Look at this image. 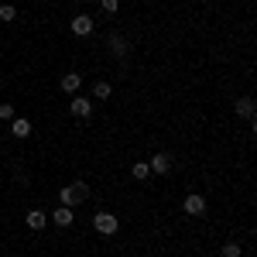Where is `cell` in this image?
Instances as JSON below:
<instances>
[{
	"instance_id": "1",
	"label": "cell",
	"mask_w": 257,
	"mask_h": 257,
	"mask_svg": "<svg viewBox=\"0 0 257 257\" xmlns=\"http://www.w3.org/2000/svg\"><path fill=\"white\" fill-rule=\"evenodd\" d=\"M62 206H69V209H76V206H82L86 199H89V185L86 182H72V185H62Z\"/></svg>"
},
{
	"instance_id": "2",
	"label": "cell",
	"mask_w": 257,
	"mask_h": 257,
	"mask_svg": "<svg viewBox=\"0 0 257 257\" xmlns=\"http://www.w3.org/2000/svg\"><path fill=\"white\" fill-rule=\"evenodd\" d=\"M106 48H110V55L117 62H127V55H131V41L123 38L120 31H110V35H106Z\"/></svg>"
},
{
	"instance_id": "3",
	"label": "cell",
	"mask_w": 257,
	"mask_h": 257,
	"mask_svg": "<svg viewBox=\"0 0 257 257\" xmlns=\"http://www.w3.org/2000/svg\"><path fill=\"white\" fill-rule=\"evenodd\" d=\"M93 230L103 233V237H113L120 230V219L113 216V213H93Z\"/></svg>"
},
{
	"instance_id": "4",
	"label": "cell",
	"mask_w": 257,
	"mask_h": 257,
	"mask_svg": "<svg viewBox=\"0 0 257 257\" xmlns=\"http://www.w3.org/2000/svg\"><path fill=\"white\" fill-rule=\"evenodd\" d=\"M182 213H185V216H192V219L206 216V196H199V192L185 196V199H182Z\"/></svg>"
},
{
	"instance_id": "5",
	"label": "cell",
	"mask_w": 257,
	"mask_h": 257,
	"mask_svg": "<svg viewBox=\"0 0 257 257\" xmlns=\"http://www.w3.org/2000/svg\"><path fill=\"white\" fill-rule=\"evenodd\" d=\"M148 168H151L155 175H172V168H175V158H172L168 151H158L155 158L148 161Z\"/></svg>"
},
{
	"instance_id": "6",
	"label": "cell",
	"mask_w": 257,
	"mask_h": 257,
	"mask_svg": "<svg viewBox=\"0 0 257 257\" xmlns=\"http://www.w3.org/2000/svg\"><path fill=\"white\" fill-rule=\"evenodd\" d=\"M93 31H96V21L89 18V14H76V18H72V35H76V38H89Z\"/></svg>"
},
{
	"instance_id": "7",
	"label": "cell",
	"mask_w": 257,
	"mask_h": 257,
	"mask_svg": "<svg viewBox=\"0 0 257 257\" xmlns=\"http://www.w3.org/2000/svg\"><path fill=\"white\" fill-rule=\"evenodd\" d=\"M69 113L72 117H93V99L89 96H72V103H69Z\"/></svg>"
},
{
	"instance_id": "8",
	"label": "cell",
	"mask_w": 257,
	"mask_h": 257,
	"mask_svg": "<svg viewBox=\"0 0 257 257\" xmlns=\"http://www.w3.org/2000/svg\"><path fill=\"white\" fill-rule=\"evenodd\" d=\"M11 134H14L18 141L31 138V120H28V117H14V120H11Z\"/></svg>"
},
{
	"instance_id": "9",
	"label": "cell",
	"mask_w": 257,
	"mask_h": 257,
	"mask_svg": "<svg viewBox=\"0 0 257 257\" xmlns=\"http://www.w3.org/2000/svg\"><path fill=\"white\" fill-rule=\"evenodd\" d=\"M59 86H62V93H79L82 76H79V72H65V76L59 79Z\"/></svg>"
},
{
	"instance_id": "10",
	"label": "cell",
	"mask_w": 257,
	"mask_h": 257,
	"mask_svg": "<svg viewBox=\"0 0 257 257\" xmlns=\"http://www.w3.org/2000/svg\"><path fill=\"white\" fill-rule=\"evenodd\" d=\"M72 219H76V213H72L69 206H59V209L52 213V223H55V226H62V230H65V226H72Z\"/></svg>"
},
{
	"instance_id": "11",
	"label": "cell",
	"mask_w": 257,
	"mask_h": 257,
	"mask_svg": "<svg viewBox=\"0 0 257 257\" xmlns=\"http://www.w3.org/2000/svg\"><path fill=\"white\" fill-rule=\"evenodd\" d=\"M24 223H28L31 230H45V223H48V213H45V209H28Z\"/></svg>"
},
{
	"instance_id": "12",
	"label": "cell",
	"mask_w": 257,
	"mask_h": 257,
	"mask_svg": "<svg viewBox=\"0 0 257 257\" xmlns=\"http://www.w3.org/2000/svg\"><path fill=\"white\" fill-rule=\"evenodd\" d=\"M254 113H257L254 96H240V99H237V117H243V120H254Z\"/></svg>"
},
{
	"instance_id": "13",
	"label": "cell",
	"mask_w": 257,
	"mask_h": 257,
	"mask_svg": "<svg viewBox=\"0 0 257 257\" xmlns=\"http://www.w3.org/2000/svg\"><path fill=\"white\" fill-rule=\"evenodd\" d=\"M110 93H113V86H110L106 79H96V82H93V96H96V99H110Z\"/></svg>"
},
{
	"instance_id": "14",
	"label": "cell",
	"mask_w": 257,
	"mask_h": 257,
	"mask_svg": "<svg viewBox=\"0 0 257 257\" xmlns=\"http://www.w3.org/2000/svg\"><path fill=\"white\" fill-rule=\"evenodd\" d=\"M131 175L138 178V182H144V178L151 175V168H148V161H138V165H131Z\"/></svg>"
},
{
	"instance_id": "15",
	"label": "cell",
	"mask_w": 257,
	"mask_h": 257,
	"mask_svg": "<svg viewBox=\"0 0 257 257\" xmlns=\"http://www.w3.org/2000/svg\"><path fill=\"white\" fill-rule=\"evenodd\" d=\"M223 257H243V247L237 240H230V243H223Z\"/></svg>"
},
{
	"instance_id": "16",
	"label": "cell",
	"mask_w": 257,
	"mask_h": 257,
	"mask_svg": "<svg viewBox=\"0 0 257 257\" xmlns=\"http://www.w3.org/2000/svg\"><path fill=\"white\" fill-rule=\"evenodd\" d=\"M18 18V7L14 4H0V21H14Z\"/></svg>"
},
{
	"instance_id": "17",
	"label": "cell",
	"mask_w": 257,
	"mask_h": 257,
	"mask_svg": "<svg viewBox=\"0 0 257 257\" xmlns=\"http://www.w3.org/2000/svg\"><path fill=\"white\" fill-rule=\"evenodd\" d=\"M0 120H14V103H0Z\"/></svg>"
},
{
	"instance_id": "18",
	"label": "cell",
	"mask_w": 257,
	"mask_h": 257,
	"mask_svg": "<svg viewBox=\"0 0 257 257\" xmlns=\"http://www.w3.org/2000/svg\"><path fill=\"white\" fill-rule=\"evenodd\" d=\"M99 7H103V11H106V14H117L120 0H99Z\"/></svg>"
},
{
	"instance_id": "19",
	"label": "cell",
	"mask_w": 257,
	"mask_h": 257,
	"mask_svg": "<svg viewBox=\"0 0 257 257\" xmlns=\"http://www.w3.org/2000/svg\"><path fill=\"white\" fill-rule=\"evenodd\" d=\"M0 219H4V213H0Z\"/></svg>"
}]
</instances>
